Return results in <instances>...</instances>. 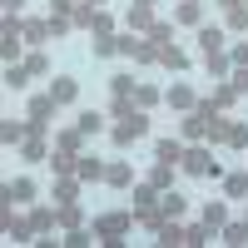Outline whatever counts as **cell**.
Listing matches in <instances>:
<instances>
[{"label":"cell","instance_id":"obj_1","mask_svg":"<svg viewBox=\"0 0 248 248\" xmlns=\"http://www.w3.org/2000/svg\"><path fill=\"white\" fill-rule=\"evenodd\" d=\"M144 124H149L144 114H124V119L114 124V139H119V144H129V139H139V134H144Z\"/></svg>","mask_w":248,"mask_h":248},{"label":"cell","instance_id":"obj_2","mask_svg":"<svg viewBox=\"0 0 248 248\" xmlns=\"http://www.w3.org/2000/svg\"><path fill=\"white\" fill-rule=\"evenodd\" d=\"M184 169H189V174H218V164L209 159V149H189V154H184Z\"/></svg>","mask_w":248,"mask_h":248},{"label":"cell","instance_id":"obj_3","mask_svg":"<svg viewBox=\"0 0 248 248\" xmlns=\"http://www.w3.org/2000/svg\"><path fill=\"white\" fill-rule=\"evenodd\" d=\"M124 229H129V218H119V214H109V218H99V223H94V233H105L109 243H119L114 233H124Z\"/></svg>","mask_w":248,"mask_h":248},{"label":"cell","instance_id":"obj_4","mask_svg":"<svg viewBox=\"0 0 248 248\" xmlns=\"http://www.w3.org/2000/svg\"><path fill=\"white\" fill-rule=\"evenodd\" d=\"M30 194H35V184H30V179H15V184H5V199H10V203H30Z\"/></svg>","mask_w":248,"mask_h":248},{"label":"cell","instance_id":"obj_5","mask_svg":"<svg viewBox=\"0 0 248 248\" xmlns=\"http://www.w3.org/2000/svg\"><path fill=\"white\" fill-rule=\"evenodd\" d=\"M199 45H203V55H214V50L223 45V30H214V25H203V30H199Z\"/></svg>","mask_w":248,"mask_h":248},{"label":"cell","instance_id":"obj_6","mask_svg":"<svg viewBox=\"0 0 248 248\" xmlns=\"http://www.w3.org/2000/svg\"><path fill=\"white\" fill-rule=\"evenodd\" d=\"M179 159H184L179 144H174V139H159V164H179Z\"/></svg>","mask_w":248,"mask_h":248},{"label":"cell","instance_id":"obj_7","mask_svg":"<svg viewBox=\"0 0 248 248\" xmlns=\"http://www.w3.org/2000/svg\"><path fill=\"white\" fill-rule=\"evenodd\" d=\"M223 218H229L223 203H209V209H203V229H223Z\"/></svg>","mask_w":248,"mask_h":248},{"label":"cell","instance_id":"obj_8","mask_svg":"<svg viewBox=\"0 0 248 248\" xmlns=\"http://www.w3.org/2000/svg\"><path fill=\"white\" fill-rule=\"evenodd\" d=\"M55 99H60V105H70V99H75V79H55V90H50Z\"/></svg>","mask_w":248,"mask_h":248},{"label":"cell","instance_id":"obj_9","mask_svg":"<svg viewBox=\"0 0 248 248\" xmlns=\"http://www.w3.org/2000/svg\"><path fill=\"white\" fill-rule=\"evenodd\" d=\"M159 214H164V218H179V214H184V199H179V194H169V199L159 203Z\"/></svg>","mask_w":248,"mask_h":248},{"label":"cell","instance_id":"obj_10","mask_svg":"<svg viewBox=\"0 0 248 248\" xmlns=\"http://www.w3.org/2000/svg\"><path fill=\"white\" fill-rule=\"evenodd\" d=\"M169 105H179V109H189V105H194V94L184 90V85H174V90H169Z\"/></svg>","mask_w":248,"mask_h":248},{"label":"cell","instance_id":"obj_11","mask_svg":"<svg viewBox=\"0 0 248 248\" xmlns=\"http://www.w3.org/2000/svg\"><path fill=\"white\" fill-rule=\"evenodd\" d=\"M99 124H105L99 114H79V134H99Z\"/></svg>","mask_w":248,"mask_h":248},{"label":"cell","instance_id":"obj_12","mask_svg":"<svg viewBox=\"0 0 248 248\" xmlns=\"http://www.w3.org/2000/svg\"><path fill=\"white\" fill-rule=\"evenodd\" d=\"M243 25H248V10L233 5V10H229V30H243Z\"/></svg>","mask_w":248,"mask_h":248},{"label":"cell","instance_id":"obj_13","mask_svg":"<svg viewBox=\"0 0 248 248\" xmlns=\"http://www.w3.org/2000/svg\"><path fill=\"white\" fill-rule=\"evenodd\" d=\"M25 79H30V70H15V65L5 70V85H15V90H20V85H25Z\"/></svg>","mask_w":248,"mask_h":248},{"label":"cell","instance_id":"obj_14","mask_svg":"<svg viewBox=\"0 0 248 248\" xmlns=\"http://www.w3.org/2000/svg\"><path fill=\"white\" fill-rule=\"evenodd\" d=\"M229 194H233V199L248 194V174H233V179H229Z\"/></svg>","mask_w":248,"mask_h":248},{"label":"cell","instance_id":"obj_15","mask_svg":"<svg viewBox=\"0 0 248 248\" xmlns=\"http://www.w3.org/2000/svg\"><path fill=\"white\" fill-rule=\"evenodd\" d=\"M229 243H248V223H229Z\"/></svg>","mask_w":248,"mask_h":248},{"label":"cell","instance_id":"obj_16","mask_svg":"<svg viewBox=\"0 0 248 248\" xmlns=\"http://www.w3.org/2000/svg\"><path fill=\"white\" fill-rule=\"evenodd\" d=\"M99 174H105V169H99L94 159H85V164H79V179H99Z\"/></svg>","mask_w":248,"mask_h":248},{"label":"cell","instance_id":"obj_17","mask_svg":"<svg viewBox=\"0 0 248 248\" xmlns=\"http://www.w3.org/2000/svg\"><path fill=\"white\" fill-rule=\"evenodd\" d=\"M109 174V184H129V169H124V164H114V169H105Z\"/></svg>","mask_w":248,"mask_h":248},{"label":"cell","instance_id":"obj_18","mask_svg":"<svg viewBox=\"0 0 248 248\" xmlns=\"http://www.w3.org/2000/svg\"><path fill=\"white\" fill-rule=\"evenodd\" d=\"M243 90H248V70H243V75H233V94H243Z\"/></svg>","mask_w":248,"mask_h":248},{"label":"cell","instance_id":"obj_19","mask_svg":"<svg viewBox=\"0 0 248 248\" xmlns=\"http://www.w3.org/2000/svg\"><path fill=\"white\" fill-rule=\"evenodd\" d=\"M218 5H229V10H233V5H238V0H218Z\"/></svg>","mask_w":248,"mask_h":248},{"label":"cell","instance_id":"obj_20","mask_svg":"<svg viewBox=\"0 0 248 248\" xmlns=\"http://www.w3.org/2000/svg\"><path fill=\"white\" fill-rule=\"evenodd\" d=\"M90 5H105V0H90Z\"/></svg>","mask_w":248,"mask_h":248}]
</instances>
